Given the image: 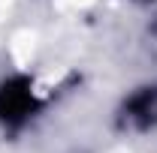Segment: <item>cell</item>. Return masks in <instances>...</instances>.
<instances>
[{
    "mask_svg": "<svg viewBox=\"0 0 157 153\" xmlns=\"http://www.w3.org/2000/svg\"><path fill=\"white\" fill-rule=\"evenodd\" d=\"M33 108H36V99L24 78H9L0 84V123L21 126L33 114Z\"/></svg>",
    "mask_w": 157,
    "mask_h": 153,
    "instance_id": "cell-1",
    "label": "cell"
},
{
    "mask_svg": "<svg viewBox=\"0 0 157 153\" xmlns=\"http://www.w3.org/2000/svg\"><path fill=\"white\" fill-rule=\"evenodd\" d=\"M127 120H133V123H139V126L157 123V90L139 93L136 99L130 102V108H127Z\"/></svg>",
    "mask_w": 157,
    "mask_h": 153,
    "instance_id": "cell-2",
    "label": "cell"
}]
</instances>
